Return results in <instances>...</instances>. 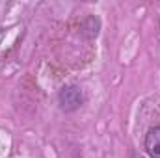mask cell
Segmentation results:
<instances>
[{"instance_id":"obj_1","label":"cell","mask_w":160,"mask_h":158,"mask_svg":"<svg viewBox=\"0 0 160 158\" xmlns=\"http://www.w3.org/2000/svg\"><path fill=\"white\" fill-rule=\"evenodd\" d=\"M80 104H82V91L77 86H69V87L62 89V93H60V106H62V110L71 112V110H77Z\"/></svg>"},{"instance_id":"obj_2","label":"cell","mask_w":160,"mask_h":158,"mask_svg":"<svg viewBox=\"0 0 160 158\" xmlns=\"http://www.w3.org/2000/svg\"><path fill=\"white\" fill-rule=\"evenodd\" d=\"M143 147H145L147 155L151 158H160V126L151 128V130L145 134Z\"/></svg>"}]
</instances>
